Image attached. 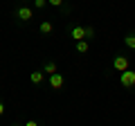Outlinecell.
<instances>
[{"label": "cell", "mask_w": 135, "mask_h": 126, "mask_svg": "<svg viewBox=\"0 0 135 126\" xmlns=\"http://www.w3.org/2000/svg\"><path fill=\"white\" fill-rule=\"evenodd\" d=\"M113 70L115 72H126V70H131V59L128 54H115V59H113Z\"/></svg>", "instance_id": "obj_1"}, {"label": "cell", "mask_w": 135, "mask_h": 126, "mask_svg": "<svg viewBox=\"0 0 135 126\" xmlns=\"http://www.w3.org/2000/svg\"><path fill=\"white\" fill-rule=\"evenodd\" d=\"M119 83L126 90H135V72L133 70H126V72H119Z\"/></svg>", "instance_id": "obj_2"}, {"label": "cell", "mask_w": 135, "mask_h": 126, "mask_svg": "<svg viewBox=\"0 0 135 126\" xmlns=\"http://www.w3.org/2000/svg\"><path fill=\"white\" fill-rule=\"evenodd\" d=\"M70 36H72L74 43H79V41H86V25H70Z\"/></svg>", "instance_id": "obj_3"}, {"label": "cell", "mask_w": 135, "mask_h": 126, "mask_svg": "<svg viewBox=\"0 0 135 126\" xmlns=\"http://www.w3.org/2000/svg\"><path fill=\"white\" fill-rule=\"evenodd\" d=\"M63 86H65V79H63V74H61V72L50 74V88H52V90H61Z\"/></svg>", "instance_id": "obj_4"}, {"label": "cell", "mask_w": 135, "mask_h": 126, "mask_svg": "<svg viewBox=\"0 0 135 126\" xmlns=\"http://www.w3.org/2000/svg\"><path fill=\"white\" fill-rule=\"evenodd\" d=\"M32 16H34V11L29 9V7H18V9H16V18L18 20H23V23H27V20H32Z\"/></svg>", "instance_id": "obj_5"}, {"label": "cell", "mask_w": 135, "mask_h": 126, "mask_svg": "<svg viewBox=\"0 0 135 126\" xmlns=\"http://www.w3.org/2000/svg\"><path fill=\"white\" fill-rule=\"evenodd\" d=\"M29 81H32L34 86H41V83L45 81V72L43 70H34V72L29 74Z\"/></svg>", "instance_id": "obj_6"}, {"label": "cell", "mask_w": 135, "mask_h": 126, "mask_svg": "<svg viewBox=\"0 0 135 126\" xmlns=\"http://www.w3.org/2000/svg\"><path fill=\"white\" fill-rule=\"evenodd\" d=\"M52 32H54L52 20H43V23H41V34H43V36H50Z\"/></svg>", "instance_id": "obj_7"}, {"label": "cell", "mask_w": 135, "mask_h": 126, "mask_svg": "<svg viewBox=\"0 0 135 126\" xmlns=\"http://www.w3.org/2000/svg\"><path fill=\"white\" fill-rule=\"evenodd\" d=\"M43 72L47 74V77H50V74H56V72H59V65H56L54 61H47V63L43 65Z\"/></svg>", "instance_id": "obj_8"}, {"label": "cell", "mask_w": 135, "mask_h": 126, "mask_svg": "<svg viewBox=\"0 0 135 126\" xmlns=\"http://www.w3.org/2000/svg\"><path fill=\"white\" fill-rule=\"evenodd\" d=\"M124 45L128 50H135V32H128V34L124 36Z\"/></svg>", "instance_id": "obj_9"}, {"label": "cell", "mask_w": 135, "mask_h": 126, "mask_svg": "<svg viewBox=\"0 0 135 126\" xmlns=\"http://www.w3.org/2000/svg\"><path fill=\"white\" fill-rule=\"evenodd\" d=\"M95 38H97V34H95V27H92V25H86V41H88V43H92Z\"/></svg>", "instance_id": "obj_10"}, {"label": "cell", "mask_w": 135, "mask_h": 126, "mask_svg": "<svg viewBox=\"0 0 135 126\" xmlns=\"http://www.w3.org/2000/svg\"><path fill=\"white\" fill-rule=\"evenodd\" d=\"M77 45V52L79 54H86L88 50H90V43H88V41H79V43H74Z\"/></svg>", "instance_id": "obj_11"}, {"label": "cell", "mask_w": 135, "mask_h": 126, "mask_svg": "<svg viewBox=\"0 0 135 126\" xmlns=\"http://www.w3.org/2000/svg\"><path fill=\"white\" fill-rule=\"evenodd\" d=\"M32 5L36 7V9H45V7H47L50 2H47V0H32Z\"/></svg>", "instance_id": "obj_12"}, {"label": "cell", "mask_w": 135, "mask_h": 126, "mask_svg": "<svg viewBox=\"0 0 135 126\" xmlns=\"http://www.w3.org/2000/svg\"><path fill=\"white\" fill-rule=\"evenodd\" d=\"M50 5L52 7H63V2H65V0H47Z\"/></svg>", "instance_id": "obj_13"}, {"label": "cell", "mask_w": 135, "mask_h": 126, "mask_svg": "<svg viewBox=\"0 0 135 126\" xmlns=\"http://www.w3.org/2000/svg\"><path fill=\"white\" fill-rule=\"evenodd\" d=\"M25 126H41V124L36 119H29V122H25Z\"/></svg>", "instance_id": "obj_14"}, {"label": "cell", "mask_w": 135, "mask_h": 126, "mask_svg": "<svg viewBox=\"0 0 135 126\" xmlns=\"http://www.w3.org/2000/svg\"><path fill=\"white\" fill-rule=\"evenodd\" d=\"M2 115H5V104L0 101V117H2Z\"/></svg>", "instance_id": "obj_15"}, {"label": "cell", "mask_w": 135, "mask_h": 126, "mask_svg": "<svg viewBox=\"0 0 135 126\" xmlns=\"http://www.w3.org/2000/svg\"><path fill=\"white\" fill-rule=\"evenodd\" d=\"M9 126H20V124H9Z\"/></svg>", "instance_id": "obj_16"}]
</instances>
